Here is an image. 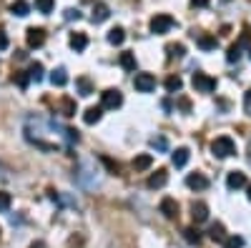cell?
<instances>
[{"label":"cell","mask_w":251,"mask_h":248,"mask_svg":"<svg viewBox=\"0 0 251 248\" xmlns=\"http://www.w3.org/2000/svg\"><path fill=\"white\" fill-rule=\"evenodd\" d=\"M211 153H214L216 158H228V156L236 153V143L228 138V135H219V138L211 143Z\"/></svg>","instance_id":"obj_1"},{"label":"cell","mask_w":251,"mask_h":248,"mask_svg":"<svg viewBox=\"0 0 251 248\" xmlns=\"http://www.w3.org/2000/svg\"><path fill=\"white\" fill-rule=\"evenodd\" d=\"M121 106H123V95H121V90H116V88L103 90V95H100V108L116 111V108H121Z\"/></svg>","instance_id":"obj_2"},{"label":"cell","mask_w":251,"mask_h":248,"mask_svg":"<svg viewBox=\"0 0 251 248\" xmlns=\"http://www.w3.org/2000/svg\"><path fill=\"white\" fill-rule=\"evenodd\" d=\"M176 25V20L171 18V15H153L151 18V33H156V35H163V33H169L171 28Z\"/></svg>","instance_id":"obj_3"},{"label":"cell","mask_w":251,"mask_h":248,"mask_svg":"<svg viewBox=\"0 0 251 248\" xmlns=\"http://www.w3.org/2000/svg\"><path fill=\"white\" fill-rule=\"evenodd\" d=\"M133 86L138 93H151V90H156V78L151 73H136Z\"/></svg>","instance_id":"obj_4"},{"label":"cell","mask_w":251,"mask_h":248,"mask_svg":"<svg viewBox=\"0 0 251 248\" xmlns=\"http://www.w3.org/2000/svg\"><path fill=\"white\" fill-rule=\"evenodd\" d=\"M194 88L199 93H211V90H216V80L203 73H194Z\"/></svg>","instance_id":"obj_5"},{"label":"cell","mask_w":251,"mask_h":248,"mask_svg":"<svg viewBox=\"0 0 251 248\" xmlns=\"http://www.w3.org/2000/svg\"><path fill=\"white\" fill-rule=\"evenodd\" d=\"M186 185L191 191H206L208 188V178L201 176V173H191V176H186Z\"/></svg>","instance_id":"obj_6"},{"label":"cell","mask_w":251,"mask_h":248,"mask_svg":"<svg viewBox=\"0 0 251 248\" xmlns=\"http://www.w3.org/2000/svg\"><path fill=\"white\" fill-rule=\"evenodd\" d=\"M226 185H228V191H239V188H244V185H246V176L241 171H231V173H228V178H226Z\"/></svg>","instance_id":"obj_7"},{"label":"cell","mask_w":251,"mask_h":248,"mask_svg":"<svg viewBox=\"0 0 251 248\" xmlns=\"http://www.w3.org/2000/svg\"><path fill=\"white\" fill-rule=\"evenodd\" d=\"M158 211H161L166 218H176V216H178V203H176L174 198H163L161 205H158Z\"/></svg>","instance_id":"obj_8"},{"label":"cell","mask_w":251,"mask_h":248,"mask_svg":"<svg viewBox=\"0 0 251 248\" xmlns=\"http://www.w3.org/2000/svg\"><path fill=\"white\" fill-rule=\"evenodd\" d=\"M43 43H46L43 28H30V30H28V45H30V48H40Z\"/></svg>","instance_id":"obj_9"},{"label":"cell","mask_w":251,"mask_h":248,"mask_svg":"<svg viewBox=\"0 0 251 248\" xmlns=\"http://www.w3.org/2000/svg\"><path fill=\"white\" fill-rule=\"evenodd\" d=\"M166 183H169V173H166V171H156V173L149 178V183H146V185H149L151 191H156V188H163Z\"/></svg>","instance_id":"obj_10"},{"label":"cell","mask_w":251,"mask_h":248,"mask_svg":"<svg viewBox=\"0 0 251 248\" xmlns=\"http://www.w3.org/2000/svg\"><path fill=\"white\" fill-rule=\"evenodd\" d=\"M191 216H194V223H203L206 218H208V205L206 203H194L191 205Z\"/></svg>","instance_id":"obj_11"},{"label":"cell","mask_w":251,"mask_h":248,"mask_svg":"<svg viewBox=\"0 0 251 248\" xmlns=\"http://www.w3.org/2000/svg\"><path fill=\"white\" fill-rule=\"evenodd\" d=\"M50 83H53L55 88L68 86V73H66V68H55V70L50 73Z\"/></svg>","instance_id":"obj_12"},{"label":"cell","mask_w":251,"mask_h":248,"mask_svg":"<svg viewBox=\"0 0 251 248\" xmlns=\"http://www.w3.org/2000/svg\"><path fill=\"white\" fill-rule=\"evenodd\" d=\"M108 15H111V10H108V5H103V3H98L96 8H93V15H91V20L98 25V23H103V20H108Z\"/></svg>","instance_id":"obj_13"},{"label":"cell","mask_w":251,"mask_h":248,"mask_svg":"<svg viewBox=\"0 0 251 248\" xmlns=\"http://www.w3.org/2000/svg\"><path fill=\"white\" fill-rule=\"evenodd\" d=\"M151 163H153V156L151 153H143V156H136L133 168L136 171H146V168H151Z\"/></svg>","instance_id":"obj_14"},{"label":"cell","mask_w":251,"mask_h":248,"mask_svg":"<svg viewBox=\"0 0 251 248\" xmlns=\"http://www.w3.org/2000/svg\"><path fill=\"white\" fill-rule=\"evenodd\" d=\"M86 45H88V38L83 35V33H73V38H71V48L73 50H86Z\"/></svg>","instance_id":"obj_15"},{"label":"cell","mask_w":251,"mask_h":248,"mask_svg":"<svg viewBox=\"0 0 251 248\" xmlns=\"http://www.w3.org/2000/svg\"><path fill=\"white\" fill-rule=\"evenodd\" d=\"M121 68L128 70V73H133V70H136V55H133V53H121Z\"/></svg>","instance_id":"obj_16"},{"label":"cell","mask_w":251,"mask_h":248,"mask_svg":"<svg viewBox=\"0 0 251 248\" xmlns=\"http://www.w3.org/2000/svg\"><path fill=\"white\" fill-rule=\"evenodd\" d=\"M188 156H191V153H188V148H178L176 153H174V165H176V168H183V165L188 163Z\"/></svg>","instance_id":"obj_17"},{"label":"cell","mask_w":251,"mask_h":248,"mask_svg":"<svg viewBox=\"0 0 251 248\" xmlns=\"http://www.w3.org/2000/svg\"><path fill=\"white\" fill-rule=\"evenodd\" d=\"M10 10H13V15H18V18H25V15L30 13V5L25 3V0H15Z\"/></svg>","instance_id":"obj_18"},{"label":"cell","mask_w":251,"mask_h":248,"mask_svg":"<svg viewBox=\"0 0 251 248\" xmlns=\"http://www.w3.org/2000/svg\"><path fill=\"white\" fill-rule=\"evenodd\" d=\"M183 88V80L178 75H171V78H166V90L169 93H178Z\"/></svg>","instance_id":"obj_19"},{"label":"cell","mask_w":251,"mask_h":248,"mask_svg":"<svg viewBox=\"0 0 251 248\" xmlns=\"http://www.w3.org/2000/svg\"><path fill=\"white\" fill-rule=\"evenodd\" d=\"M126 40V33H123V28H113L111 33H108V43L111 45H121Z\"/></svg>","instance_id":"obj_20"},{"label":"cell","mask_w":251,"mask_h":248,"mask_svg":"<svg viewBox=\"0 0 251 248\" xmlns=\"http://www.w3.org/2000/svg\"><path fill=\"white\" fill-rule=\"evenodd\" d=\"M100 111H103V108H88L86 113H83V120H86L88 126H93V123L100 120Z\"/></svg>","instance_id":"obj_21"},{"label":"cell","mask_w":251,"mask_h":248,"mask_svg":"<svg viewBox=\"0 0 251 248\" xmlns=\"http://www.w3.org/2000/svg\"><path fill=\"white\" fill-rule=\"evenodd\" d=\"M226 60H228V63H239V60H241V43H236V45H231V48H228V53H226Z\"/></svg>","instance_id":"obj_22"},{"label":"cell","mask_w":251,"mask_h":248,"mask_svg":"<svg viewBox=\"0 0 251 248\" xmlns=\"http://www.w3.org/2000/svg\"><path fill=\"white\" fill-rule=\"evenodd\" d=\"M199 48H201V50H214V48H216V38L201 35V38H199Z\"/></svg>","instance_id":"obj_23"},{"label":"cell","mask_w":251,"mask_h":248,"mask_svg":"<svg viewBox=\"0 0 251 248\" xmlns=\"http://www.w3.org/2000/svg\"><path fill=\"white\" fill-rule=\"evenodd\" d=\"M208 236H211L214 241H221V243H224V241H226L224 225H221V223H214V225H211V231H208Z\"/></svg>","instance_id":"obj_24"},{"label":"cell","mask_w":251,"mask_h":248,"mask_svg":"<svg viewBox=\"0 0 251 248\" xmlns=\"http://www.w3.org/2000/svg\"><path fill=\"white\" fill-rule=\"evenodd\" d=\"M75 86H78V93H80V95H91V93H93V86H91L88 78H80Z\"/></svg>","instance_id":"obj_25"},{"label":"cell","mask_w":251,"mask_h":248,"mask_svg":"<svg viewBox=\"0 0 251 248\" xmlns=\"http://www.w3.org/2000/svg\"><path fill=\"white\" fill-rule=\"evenodd\" d=\"M35 8L40 10V13H53V8H55V0H35Z\"/></svg>","instance_id":"obj_26"},{"label":"cell","mask_w":251,"mask_h":248,"mask_svg":"<svg viewBox=\"0 0 251 248\" xmlns=\"http://www.w3.org/2000/svg\"><path fill=\"white\" fill-rule=\"evenodd\" d=\"M28 75H30V80L40 83V80H43V66H40V63H33L30 70H28Z\"/></svg>","instance_id":"obj_27"},{"label":"cell","mask_w":251,"mask_h":248,"mask_svg":"<svg viewBox=\"0 0 251 248\" xmlns=\"http://www.w3.org/2000/svg\"><path fill=\"white\" fill-rule=\"evenodd\" d=\"M183 238H186L188 243H194V246L201 243V233H199L196 228H186V231H183Z\"/></svg>","instance_id":"obj_28"},{"label":"cell","mask_w":251,"mask_h":248,"mask_svg":"<svg viewBox=\"0 0 251 248\" xmlns=\"http://www.w3.org/2000/svg\"><path fill=\"white\" fill-rule=\"evenodd\" d=\"M10 203H13V196H10V193H5V191H0V213L10 211Z\"/></svg>","instance_id":"obj_29"},{"label":"cell","mask_w":251,"mask_h":248,"mask_svg":"<svg viewBox=\"0 0 251 248\" xmlns=\"http://www.w3.org/2000/svg\"><path fill=\"white\" fill-rule=\"evenodd\" d=\"M166 53H169V58H183L186 48H183L181 43H176V45H169V48H166Z\"/></svg>","instance_id":"obj_30"},{"label":"cell","mask_w":251,"mask_h":248,"mask_svg":"<svg viewBox=\"0 0 251 248\" xmlns=\"http://www.w3.org/2000/svg\"><path fill=\"white\" fill-rule=\"evenodd\" d=\"M151 146H153L156 151H169V140H166L163 135H156V138L151 140Z\"/></svg>","instance_id":"obj_31"},{"label":"cell","mask_w":251,"mask_h":248,"mask_svg":"<svg viewBox=\"0 0 251 248\" xmlns=\"http://www.w3.org/2000/svg\"><path fill=\"white\" fill-rule=\"evenodd\" d=\"M60 135L66 138L68 143H78V138H80V135H78V131H73V128H63V131H60Z\"/></svg>","instance_id":"obj_32"},{"label":"cell","mask_w":251,"mask_h":248,"mask_svg":"<svg viewBox=\"0 0 251 248\" xmlns=\"http://www.w3.org/2000/svg\"><path fill=\"white\" fill-rule=\"evenodd\" d=\"M241 246H244V238L241 236H231V238L224 241V248H241Z\"/></svg>","instance_id":"obj_33"},{"label":"cell","mask_w":251,"mask_h":248,"mask_svg":"<svg viewBox=\"0 0 251 248\" xmlns=\"http://www.w3.org/2000/svg\"><path fill=\"white\" fill-rule=\"evenodd\" d=\"M63 111H66V115H73L75 113V103L73 100H63Z\"/></svg>","instance_id":"obj_34"},{"label":"cell","mask_w":251,"mask_h":248,"mask_svg":"<svg viewBox=\"0 0 251 248\" xmlns=\"http://www.w3.org/2000/svg\"><path fill=\"white\" fill-rule=\"evenodd\" d=\"M244 111H246V115H251V90L244 93Z\"/></svg>","instance_id":"obj_35"},{"label":"cell","mask_w":251,"mask_h":248,"mask_svg":"<svg viewBox=\"0 0 251 248\" xmlns=\"http://www.w3.org/2000/svg\"><path fill=\"white\" fill-rule=\"evenodd\" d=\"M241 45H251V30L249 28H244V33H241V40H239Z\"/></svg>","instance_id":"obj_36"},{"label":"cell","mask_w":251,"mask_h":248,"mask_svg":"<svg viewBox=\"0 0 251 248\" xmlns=\"http://www.w3.org/2000/svg\"><path fill=\"white\" fill-rule=\"evenodd\" d=\"M78 18H80V13H78L75 8H68V10H66V20H78Z\"/></svg>","instance_id":"obj_37"},{"label":"cell","mask_w":251,"mask_h":248,"mask_svg":"<svg viewBox=\"0 0 251 248\" xmlns=\"http://www.w3.org/2000/svg\"><path fill=\"white\" fill-rule=\"evenodd\" d=\"M100 160L108 165V171H111V173H118V163H113V160H108V158H100Z\"/></svg>","instance_id":"obj_38"},{"label":"cell","mask_w":251,"mask_h":248,"mask_svg":"<svg viewBox=\"0 0 251 248\" xmlns=\"http://www.w3.org/2000/svg\"><path fill=\"white\" fill-rule=\"evenodd\" d=\"M178 108H181V111H186V113H188V111H191V103H188V100H186V98H181V100H178Z\"/></svg>","instance_id":"obj_39"},{"label":"cell","mask_w":251,"mask_h":248,"mask_svg":"<svg viewBox=\"0 0 251 248\" xmlns=\"http://www.w3.org/2000/svg\"><path fill=\"white\" fill-rule=\"evenodd\" d=\"M191 5H194V8H206L208 0H191Z\"/></svg>","instance_id":"obj_40"},{"label":"cell","mask_w":251,"mask_h":248,"mask_svg":"<svg viewBox=\"0 0 251 248\" xmlns=\"http://www.w3.org/2000/svg\"><path fill=\"white\" fill-rule=\"evenodd\" d=\"M5 45H8V38H5L3 33H0V48H5Z\"/></svg>","instance_id":"obj_41"},{"label":"cell","mask_w":251,"mask_h":248,"mask_svg":"<svg viewBox=\"0 0 251 248\" xmlns=\"http://www.w3.org/2000/svg\"><path fill=\"white\" fill-rule=\"evenodd\" d=\"M249 201H251V185H249Z\"/></svg>","instance_id":"obj_42"},{"label":"cell","mask_w":251,"mask_h":248,"mask_svg":"<svg viewBox=\"0 0 251 248\" xmlns=\"http://www.w3.org/2000/svg\"><path fill=\"white\" fill-rule=\"evenodd\" d=\"M249 58H251V50H249Z\"/></svg>","instance_id":"obj_43"}]
</instances>
